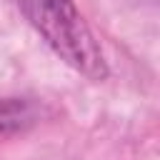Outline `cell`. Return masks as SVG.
<instances>
[{"label": "cell", "mask_w": 160, "mask_h": 160, "mask_svg": "<svg viewBox=\"0 0 160 160\" xmlns=\"http://www.w3.org/2000/svg\"><path fill=\"white\" fill-rule=\"evenodd\" d=\"M18 5L30 28L68 68L95 82L110 75L105 52L72 0H18Z\"/></svg>", "instance_id": "cell-1"}, {"label": "cell", "mask_w": 160, "mask_h": 160, "mask_svg": "<svg viewBox=\"0 0 160 160\" xmlns=\"http://www.w3.org/2000/svg\"><path fill=\"white\" fill-rule=\"evenodd\" d=\"M40 120V105L32 98H0V135H15Z\"/></svg>", "instance_id": "cell-2"}]
</instances>
